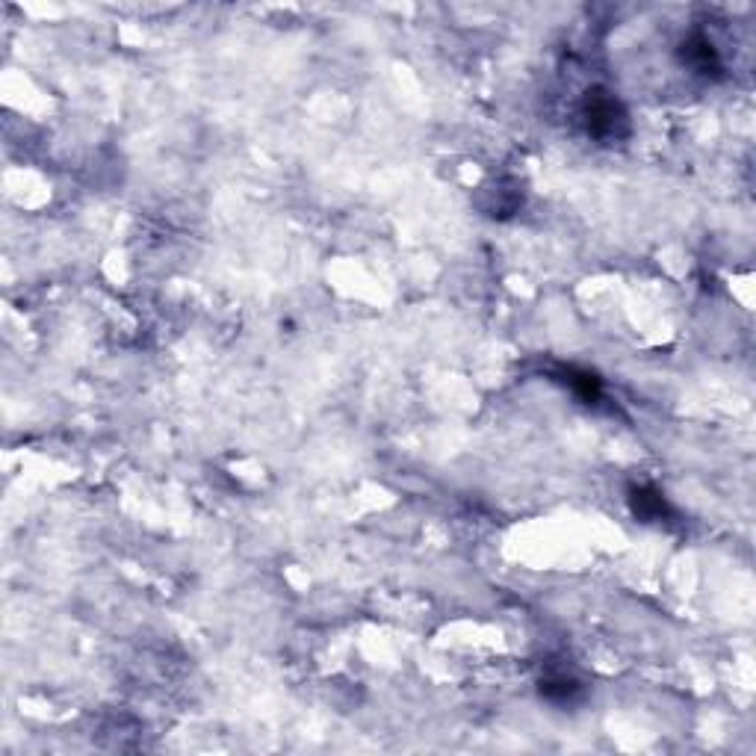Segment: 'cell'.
Wrapping results in <instances>:
<instances>
[{
	"mask_svg": "<svg viewBox=\"0 0 756 756\" xmlns=\"http://www.w3.org/2000/svg\"><path fill=\"white\" fill-rule=\"evenodd\" d=\"M582 122L588 136L600 139V142H612L627 136L630 130V116L624 110V104L609 92V89H591L582 101Z\"/></svg>",
	"mask_w": 756,
	"mask_h": 756,
	"instance_id": "6da1fadb",
	"label": "cell"
},
{
	"mask_svg": "<svg viewBox=\"0 0 756 756\" xmlns=\"http://www.w3.org/2000/svg\"><path fill=\"white\" fill-rule=\"evenodd\" d=\"M680 57H683V65H689L694 74H700V77H718L721 68H724L718 48H715L712 39L703 36V33H692V36L683 42Z\"/></svg>",
	"mask_w": 756,
	"mask_h": 756,
	"instance_id": "7a4b0ae2",
	"label": "cell"
},
{
	"mask_svg": "<svg viewBox=\"0 0 756 756\" xmlns=\"http://www.w3.org/2000/svg\"><path fill=\"white\" fill-rule=\"evenodd\" d=\"M630 508L641 523H659V520L671 517V505L665 500V494L656 491L653 485L630 488Z\"/></svg>",
	"mask_w": 756,
	"mask_h": 756,
	"instance_id": "3957f363",
	"label": "cell"
},
{
	"mask_svg": "<svg viewBox=\"0 0 756 756\" xmlns=\"http://www.w3.org/2000/svg\"><path fill=\"white\" fill-rule=\"evenodd\" d=\"M541 697L556 703V706H570L582 697V686L570 674H550L541 680Z\"/></svg>",
	"mask_w": 756,
	"mask_h": 756,
	"instance_id": "277c9868",
	"label": "cell"
},
{
	"mask_svg": "<svg viewBox=\"0 0 756 756\" xmlns=\"http://www.w3.org/2000/svg\"><path fill=\"white\" fill-rule=\"evenodd\" d=\"M565 384L573 390V396H579L588 405L600 402V396H603V381L588 370H576V367L565 370Z\"/></svg>",
	"mask_w": 756,
	"mask_h": 756,
	"instance_id": "5b68a950",
	"label": "cell"
}]
</instances>
